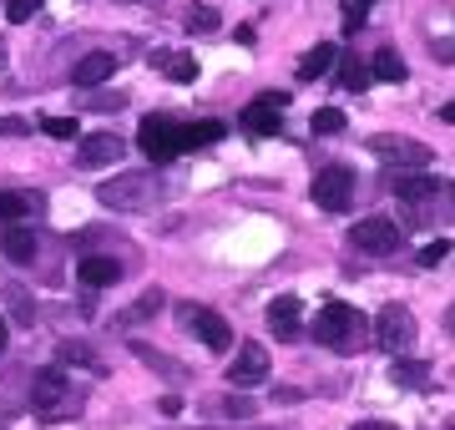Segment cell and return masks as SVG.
<instances>
[{
  "instance_id": "obj_1",
  "label": "cell",
  "mask_w": 455,
  "mask_h": 430,
  "mask_svg": "<svg viewBox=\"0 0 455 430\" xmlns=\"http://www.w3.org/2000/svg\"><path fill=\"white\" fill-rule=\"evenodd\" d=\"M97 198L107 203V208H122V213H142V208H157L163 182L152 178V172H122V178L101 182Z\"/></svg>"
},
{
  "instance_id": "obj_2",
  "label": "cell",
  "mask_w": 455,
  "mask_h": 430,
  "mask_svg": "<svg viewBox=\"0 0 455 430\" xmlns=\"http://www.w3.org/2000/svg\"><path fill=\"white\" fill-rule=\"evenodd\" d=\"M359 330H364V319H359V309H349V304H324L319 319H314V339L324 349H355Z\"/></svg>"
},
{
  "instance_id": "obj_3",
  "label": "cell",
  "mask_w": 455,
  "mask_h": 430,
  "mask_svg": "<svg viewBox=\"0 0 455 430\" xmlns=\"http://www.w3.org/2000/svg\"><path fill=\"white\" fill-rule=\"evenodd\" d=\"M137 147L152 157V163H178L182 152H178V122L172 116H163V112H152L137 127Z\"/></svg>"
},
{
  "instance_id": "obj_4",
  "label": "cell",
  "mask_w": 455,
  "mask_h": 430,
  "mask_svg": "<svg viewBox=\"0 0 455 430\" xmlns=\"http://www.w3.org/2000/svg\"><path fill=\"white\" fill-rule=\"evenodd\" d=\"M349 243H355L359 253H374V259H385V253H395L400 243H405V233L395 228L390 218H359L355 228H349Z\"/></svg>"
},
{
  "instance_id": "obj_5",
  "label": "cell",
  "mask_w": 455,
  "mask_h": 430,
  "mask_svg": "<svg viewBox=\"0 0 455 430\" xmlns=\"http://www.w3.org/2000/svg\"><path fill=\"white\" fill-rule=\"evenodd\" d=\"M370 152L379 157V163L390 167H430L435 163V147H425V142H415V137H370Z\"/></svg>"
},
{
  "instance_id": "obj_6",
  "label": "cell",
  "mask_w": 455,
  "mask_h": 430,
  "mask_svg": "<svg viewBox=\"0 0 455 430\" xmlns=\"http://www.w3.org/2000/svg\"><path fill=\"white\" fill-rule=\"evenodd\" d=\"M178 324H188V330H193L208 349H228V345H233V324H228L223 315L203 309V304H178Z\"/></svg>"
},
{
  "instance_id": "obj_7",
  "label": "cell",
  "mask_w": 455,
  "mask_h": 430,
  "mask_svg": "<svg viewBox=\"0 0 455 430\" xmlns=\"http://www.w3.org/2000/svg\"><path fill=\"white\" fill-rule=\"evenodd\" d=\"M349 198H355V172H349V167L334 163L314 178V203H319V208L339 213V208H349Z\"/></svg>"
},
{
  "instance_id": "obj_8",
  "label": "cell",
  "mask_w": 455,
  "mask_h": 430,
  "mask_svg": "<svg viewBox=\"0 0 455 430\" xmlns=\"http://www.w3.org/2000/svg\"><path fill=\"white\" fill-rule=\"evenodd\" d=\"M410 334H415V319H410L405 304H385L374 315V339H379V349H405Z\"/></svg>"
},
{
  "instance_id": "obj_9",
  "label": "cell",
  "mask_w": 455,
  "mask_h": 430,
  "mask_svg": "<svg viewBox=\"0 0 455 430\" xmlns=\"http://www.w3.org/2000/svg\"><path fill=\"white\" fill-rule=\"evenodd\" d=\"M31 400H36V410L41 415H66L61 405H76V395H71V385H66L61 370H41L31 385Z\"/></svg>"
},
{
  "instance_id": "obj_10",
  "label": "cell",
  "mask_w": 455,
  "mask_h": 430,
  "mask_svg": "<svg viewBox=\"0 0 455 430\" xmlns=\"http://www.w3.org/2000/svg\"><path fill=\"white\" fill-rule=\"evenodd\" d=\"M268 349L253 339V345H243L238 349V360H233V370H228V385H238V390H253V385H263L268 380Z\"/></svg>"
},
{
  "instance_id": "obj_11",
  "label": "cell",
  "mask_w": 455,
  "mask_h": 430,
  "mask_svg": "<svg viewBox=\"0 0 455 430\" xmlns=\"http://www.w3.org/2000/svg\"><path fill=\"white\" fill-rule=\"evenodd\" d=\"M289 107V97L283 92H268V97H259V101H248V112H243V127L253 137H274L283 122H278V112Z\"/></svg>"
},
{
  "instance_id": "obj_12",
  "label": "cell",
  "mask_w": 455,
  "mask_h": 430,
  "mask_svg": "<svg viewBox=\"0 0 455 430\" xmlns=\"http://www.w3.org/2000/svg\"><path fill=\"white\" fill-rule=\"evenodd\" d=\"M122 152H127V142H122V137H112V132L82 137V147H76V167H112Z\"/></svg>"
},
{
  "instance_id": "obj_13",
  "label": "cell",
  "mask_w": 455,
  "mask_h": 430,
  "mask_svg": "<svg viewBox=\"0 0 455 430\" xmlns=\"http://www.w3.org/2000/svg\"><path fill=\"white\" fill-rule=\"evenodd\" d=\"M268 330H274V339H283V345L299 339V294H278L274 304H268Z\"/></svg>"
},
{
  "instance_id": "obj_14",
  "label": "cell",
  "mask_w": 455,
  "mask_h": 430,
  "mask_svg": "<svg viewBox=\"0 0 455 430\" xmlns=\"http://www.w3.org/2000/svg\"><path fill=\"white\" fill-rule=\"evenodd\" d=\"M41 208H46V198H41V193H31V187L0 193V223H26V218H36Z\"/></svg>"
},
{
  "instance_id": "obj_15",
  "label": "cell",
  "mask_w": 455,
  "mask_h": 430,
  "mask_svg": "<svg viewBox=\"0 0 455 430\" xmlns=\"http://www.w3.org/2000/svg\"><path fill=\"white\" fill-rule=\"evenodd\" d=\"M112 71H116V56H112V51H86L82 61L71 67V82H76V86H101Z\"/></svg>"
},
{
  "instance_id": "obj_16",
  "label": "cell",
  "mask_w": 455,
  "mask_h": 430,
  "mask_svg": "<svg viewBox=\"0 0 455 430\" xmlns=\"http://www.w3.org/2000/svg\"><path fill=\"white\" fill-rule=\"evenodd\" d=\"M223 122H212V116H203V122H178V152H193V147H208V142H223Z\"/></svg>"
},
{
  "instance_id": "obj_17",
  "label": "cell",
  "mask_w": 455,
  "mask_h": 430,
  "mask_svg": "<svg viewBox=\"0 0 455 430\" xmlns=\"http://www.w3.org/2000/svg\"><path fill=\"white\" fill-rule=\"evenodd\" d=\"M76 279H82L86 289H107V283L122 279V264H116V259H97V253H86L82 264H76Z\"/></svg>"
},
{
  "instance_id": "obj_18",
  "label": "cell",
  "mask_w": 455,
  "mask_h": 430,
  "mask_svg": "<svg viewBox=\"0 0 455 430\" xmlns=\"http://www.w3.org/2000/svg\"><path fill=\"white\" fill-rule=\"evenodd\" d=\"M339 61V46H329V41H319V46H309L304 51V61H299V82L309 86V82H319L329 67Z\"/></svg>"
},
{
  "instance_id": "obj_19",
  "label": "cell",
  "mask_w": 455,
  "mask_h": 430,
  "mask_svg": "<svg viewBox=\"0 0 455 430\" xmlns=\"http://www.w3.org/2000/svg\"><path fill=\"white\" fill-rule=\"evenodd\" d=\"M56 364H76V370L107 375V364L97 360V349H92V345H82V339H61V345H56Z\"/></svg>"
},
{
  "instance_id": "obj_20",
  "label": "cell",
  "mask_w": 455,
  "mask_h": 430,
  "mask_svg": "<svg viewBox=\"0 0 455 430\" xmlns=\"http://www.w3.org/2000/svg\"><path fill=\"white\" fill-rule=\"evenodd\" d=\"M390 187H395V198H405V203H425L430 193H435V178L415 167V172H400V178H395Z\"/></svg>"
},
{
  "instance_id": "obj_21",
  "label": "cell",
  "mask_w": 455,
  "mask_h": 430,
  "mask_svg": "<svg viewBox=\"0 0 455 430\" xmlns=\"http://www.w3.org/2000/svg\"><path fill=\"white\" fill-rule=\"evenodd\" d=\"M0 253H5L11 264H31V259H36V233H26V228L11 223V233L0 238Z\"/></svg>"
},
{
  "instance_id": "obj_22",
  "label": "cell",
  "mask_w": 455,
  "mask_h": 430,
  "mask_svg": "<svg viewBox=\"0 0 455 430\" xmlns=\"http://www.w3.org/2000/svg\"><path fill=\"white\" fill-rule=\"evenodd\" d=\"M374 76H379V82H405V76H410V67H405V56H400V51H395V46H379V51H374Z\"/></svg>"
},
{
  "instance_id": "obj_23",
  "label": "cell",
  "mask_w": 455,
  "mask_h": 430,
  "mask_svg": "<svg viewBox=\"0 0 455 430\" xmlns=\"http://www.w3.org/2000/svg\"><path fill=\"white\" fill-rule=\"evenodd\" d=\"M157 309H163V289H147L142 304H132L127 315H116V330H127V324H142V319H152Z\"/></svg>"
},
{
  "instance_id": "obj_24",
  "label": "cell",
  "mask_w": 455,
  "mask_h": 430,
  "mask_svg": "<svg viewBox=\"0 0 455 430\" xmlns=\"http://www.w3.org/2000/svg\"><path fill=\"white\" fill-rule=\"evenodd\" d=\"M182 26H188V31L193 36H208V31H218V11H212V5H188V11H182Z\"/></svg>"
},
{
  "instance_id": "obj_25",
  "label": "cell",
  "mask_w": 455,
  "mask_h": 430,
  "mask_svg": "<svg viewBox=\"0 0 455 430\" xmlns=\"http://www.w3.org/2000/svg\"><path fill=\"white\" fill-rule=\"evenodd\" d=\"M395 385H405V390H425V385H430V364L400 360V364H395Z\"/></svg>"
},
{
  "instance_id": "obj_26",
  "label": "cell",
  "mask_w": 455,
  "mask_h": 430,
  "mask_svg": "<svg viewBox=\"0 0 455 430\" xmlns=\"http://www.w3.org/2000/svg\"><path fill=\"white\" fill-rule=\"evenodd\" d=\"M339 82L349 92H370V67L359 61V56H339Z\"/></svg>"
},
{
  "instance_id": "obj_27",
  "label": "cell",
  "mask_w": 455,
  "mask_h": 430,
  "mask_svg": "<svg viewBox=\"0 0 455 430\" xmlns=\"http://www.w3.org/2000/svg\"><path fill=\"white\" fill-rule=\"evenodd\" d=\"M41 132H46L51 142H76L82 127H76V116H46V122H41Z\"/></svg>"
},
{
  "instance_id": "obj_28",
  "label": "cell",
  "mask_w": 455,
  "mask_h": 430,
  "mask_svg": "<svg viewBox=\"0 0 455 430\" xmlns=\"http://www.w3.org/2000/svg\"><path fill=\"white\" fill-rule=\"evenodd\" d=\"M344 127H349V122H344L339 107H319V112H314V132L319 137H339Z\"/></svg>"
},
{
  "instance_id": "obj_29",
  "label": "cell",
  "mask_w": 455,
  "mask_h": 430,
  "mask_svg": "<svg viewBox=\"0 0 455 430\" xmlns=\"http://www.w3.org/2000/svg\"><path fill=\"white\" fill-rule=\"evenodd\" d=\"M157 61L167 67V76H172V82H193V76H197V61H193V56H157Z\"/></svg>"
},
{
  "instance_id": "obj_30",
  "label": "cell",
  "mask_w": 455,
  "mask_h": 430,
  "mask_svg": "<svg viewBox=\"0 0 455 430\" xmlns=\"http://www.w3.org/2000/svg\"><path fill=\"white\" fill-rule=\"evenodd\" d=\"M36 11H41V0H11V5H5V20H11V26H26Z\"/></svg>"
},
{
  "instance_id": "obj_31",
  "label": "cell",
  "mask_w": 455,
  "mask_h": 430,
  "mask_svg": "<svg viewBox=\"0 0 455 430\" xmlns=\"http://www.w3.org/2000/svg\"><path fill=\"white\" fill-rule=\"evenodd\" d=\"M122 101L127 97H116V92H107V97H101V92H86V107H92V112H116Z\"/></svg>"
},
{
  "instance_id": "obj_32",
  "label": "cell",
  "mask_w": 455,
  "mask_h": 430,
  "mask_svg": "<svg viewBox=\"0 0 455 430\" xmlns=\"http://www.w3.org/2000/svg\"><path fill=\"white\" fill-rule=\"evenodd\" d=\"M445 253H451V243H445V238H435V243H425V249H420V264L435 268V264H445Z\"/></svg>"
},
{
  "instance_id": "obj_33",
  "label": "cell",
  "mask_w": 455,
  "mask_h": 430,
  "mask_svg": "<svg viewBox=\"0 0 455 430\" xmlns=\"http://www.w3.org/2000/svg\"><path fill=\"white\" fill-rule=\"evenodd\" d=\"M31 127L20 122V116H0V137H26Z\"/></svg>"
},
{
  "instance_id": "obj_34",
  "label": "cell",
  "mask_w": 455,
  "mask_h": 430,
  "mask_svg": "<svg viewBox=\"0 0 455 430\" xmlns=\"http://www.w3.org/2000/svg\"><path fill=\"white\" fill-rule=\"evenodd\" d=\"M223 415H228V420H248V415H253V405H248V400H228Z\"/></svg>"
},
{
  "instance_id": "obj_35",
  "label": "cell",
  "mask_w": 455,
  "mask_h": 430,
  "mask_svg": "<svg viewBox=\"0 0 455 430\" xmlns=\"http://www.w3.org/2000/svg\"><path fill=\"white\" fill-rule=\"evenodd\" d=\"M355 430H395V426H385V420H359Z\"/></svg>"
},
{
  "instance_id": "obj_36",
  "label": "cell",
  "mask_w": 455,
  "mask_h": 430,
  "mask_svg": "<svg viewBox=\"0 0 455 430\" xmlns=\"http://www.w3.org/2000/svg\"><path fill=\"white\" fill-rule=\"evenodd\" d=\"M440 116H445V122H455V101H445V107H440Z\"/></svg>"
},
{
  "instance_id": "obj_37",
  "label": "cell",
  "mask_w": 455,
  "mask_h": 430,
  "mask_svg": "<svg viewBox=\"0 0 455 430\" xmlns=\"http://www.w3.org/2000/svg\"><path fill=\"white\" fill-rule=\"evenodd\" d=\"M5 339H11V330H5V319H0V349H5Z\"/></svg>"
},
{
  "instance_id": "obj_38",
  "label": "cell",
  "mask_w": 455,
  "mask_h": 430,
  "mask_svg": "<svg viewBox=\"0 0 455 430\" xmlns=\"http://www.w3.org/2000/svg\"><path fill=\"white\" fill-rule=\"evenodd\" d=\"M349 5H359V11H364V5H370V0H349Z\"/></svg>"
},
{
  "instance_id": "obj_39",
  "label": "cell",
  "mask_w": 455,
  "mask_h": 430,
  "mask_svg": "<svg viewBox=\"0 0 455 430\" xmlns=\"http://www.w3.org/2000/svg\"><path fill=\"white\" fill-rule=\"evenodd\" d=\"M0 67H5V46H0Z\"/></svg>"
},
{
  "instance_id": "obj_40",
  "label": "cell",
  "mask_w": 455,
  "mask_h": 430,
  "mask_svg": "<svg viewBox=\"0 0 455 430\" xmlns=\"http://www.w3.org/2000/svg\"><path fill=\"white\" fill-rule=\"evenodd\" d=\"M127 5H137V0H127Z\"/></svg>"
},
{
  "instance_id": "obj_41",
  "label": "cell",
  "mask_w": 455,
  "mask_h": 430,
  "mask_svg": "<svg viewBox=\"0 0 455 430\" xmlns=\"http://www.w3.org/2000/svg\"><path fill=\"white\" fill-rule=\"evenodd\" d=\"M451 198H455V187H451Z\"/></svg>"
}]
</instances>
